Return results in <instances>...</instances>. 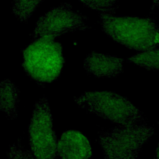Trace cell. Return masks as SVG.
Segmentation results:
<instances>
[{
    "mask_svg": "<svg viewBox=\"0 0 159 159\" xmlns=\"http://www.w3.org/2000/svg\"><path fill=\"white\" fill-rule=\"evenodd\" d=\"M102 30L129 48L144 51L158 46V27L152 18L99 13Z\"/></svg>",
    "mask_w": 159,
    "mask_h": 159,
    "instance_id": "6da1fadb",
    "label": "cell"
},
{
    "mask_svg": "<svg viewBox=\"0 0 159 159\" xmlns=\"http://www.w3.org/2000/svg\"><path fill=\"white\" fill-rule=\"evenodd\" d=\"M64 63L61 45L52 37H43L32 41L23 53L24 70L39 84L57 80Z\"/></svg>",
    "mask_w": 159,
    "mask_h": 159,
    "instance_id": "7a4b0ae2",
    "label": "cell"
},
{
    "mask_svg": "<svg viewBox=\"0 0 159 159\" xmlns=\"http://www.w3.org/2000/svg\"><path fill=\"white\" fill-rule=\"evenodd\" d=\"M81 108L119 125L137 124L145 120L143 113L127 98L112 92H86L74 98Z\"/></svg>",
    "mask_w": 159,
    "mask_h": 159,
    "instance_id": "3957f363",
    "label": "cell"
},
{
    "mask_svg": "<svg viewBox=\"0 0 159 159\" xmlns=\"http://www.w3.org/2000/svg\"><path fill=\"white\" fill-rule=\"evenodd\" d=\"M155 128L146 124L120 125L101 132L98 141L105 158H137L143 144L154 134Z\"/></svg>",
    "mask_w": 159,
    "mask_h": 159,
    "instance_id": "277c9868",
    "label": "cell"
},
{
    "mask_svg": "<svg viewBox=\"0 0 159 159\" xmlns=\"http://www.w3.org/2000/svg\"><path fill=\"white\" fill-rule=\"evenodd\" d=\"M29 140L34 158H54L57 157V140L45 98L40 99L35 105L29 128Z\"/></svg>",
    "mask_w": 159,
    "mask_h": 159,
    "instance_id": "5b68a950",
    "label": "cell"
},
{
    "mask_svg": "<svg viewBox=\"0 0 159 159\" xmlns=\"http://www.w3.org/2000/svg\"><path fill=\"white\" fill-rule=\"evenodd\" d=\"M86 20L85 16L73 11L69 4H61L39 19L31 35V40L43 37L55 39L68 32L85 30L89 27Z\"/></svg>",
    "mask_w": 159,
    "mask_h": 159,
    "instance_id": "8992f818",
    "label": "cell"
},
{
    "mask_svg": "<svg viewBox=\"0 0 159 159\" xmlns=\"http://www.w3.org/2000/svg\"><path fill=\"white\" fill-rule=\"evenodd\" d=\"M57 153L61 158L85 159L91 157L92 150L87 137L77 130L63 133L57 142Z\"/></svg>",
    "mask_w": 159,
    "mask_h": 159,
    "instance_id": "52a82bcc",
    "label": "cell"
},
{
    "mask_svg": "<svg viewBox=\"0 0 159 159\" xmlns=\"http://www.w3.org/2000/svg\"><path fill=\"white\" fill-rule=\"evenodd\" d=\"M84 68L88 74L98 78L115 76L123 71V59L92 52L84 58Z\"/></svg>",
    "mask_w": 159,
    "mask_h": 159,
    "instance_id": "ba28073f",
    "label": "cell"
},
{
    "mask_svg": "<svg viewBox=\"0 0 159 159\" xmlns=\"http://www.w3.org/2000/svg\"><path fill=\"white\" fill-rule=\"evenodd\" d=\"M19 94L17 88L9 80L0 82V109L9 119H14L17 116Z\"/></svg>",
    "mask_w": 159,
    "mask_h": 159,
    "instance_id": "9c48e42d",
    "label": "cell"
},
{
    "mask_svg": "<svg viewBox=\"0 0 159 159\" xmlns=\"http://www.w3.org/2000/svg\"><path fill=\"white\" fill-rule=\"evenodd\" d=\"M128 61L140 66L150 70H158V46L137 53L129 58Z\"/></svg>",
    "mask_w": 159,
    "mask_h": 159,
    "instance_id": "30bf717a",
    "label": "cell"
},
{
    "mask_svg": "<svg viewBox=\"0 0 159 159\" xmlns=\"http://www.w3.org/2000/svg\"><path fill=\"white\" fill-rule=\"evenodd\" d=\"M43 0H12V11L22 22H27Z\"/></svg>",
    "mask_w": 159,
    "mask_h": 159,
    "instance_id": "8fae6325",
    "label": "cell"
},
{
    "mask_svg": "<svg viewBox=\"0 0 159 159\" xmlns=\"http://www.w3.org/2000/svg\"><path fill=\"white\" fill-rule=\"evenodd\" d=\"M86 6L96 10L99 13L114 14L117 0H78Z\"/></svg>",
    "mask_w": 159,
    "mask_h": 159,
    "instance_id": "7c38bea8",
    "label": "cell"
},
{
    "mask_svg": "<svg viewBox=\"0 0 159 159\" xmlns=\"http://www.w3.org/2000/svg\"><path fill=\"white\" fill-rule=\"evenodd\" d=\"M9 154L11 158H34L32 153H29L17 147L11 148Z\"/></svg>",
    "mask_w": 159,
    "mask_h": 159,
    "instance_id": "4fadbf2b",
    "label": "cell"
},
{
    "mask_svg": "<svg viewBox=\"0 0 159 159\" xmlns=\"http://www.w3.org/2000/svg\"><path fill=\"white\" fill-rule=\"evenodd\" d=\"M158 0H153V6H152V8L155 6H157L158 5Z\"/></svg>",
    "mask_w": 159,
    "mask_h": 159,
    "instance_id": "5bb4252c",
    "label": "cell"
}]
</instances>
